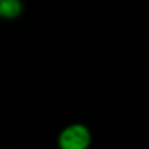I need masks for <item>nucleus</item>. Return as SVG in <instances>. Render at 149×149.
<instances>
[{"instance_id":"nucleus-1","label":"nucleus","mask_w":149,"mask_h":149,"mask_svg":"<svg viewBox=\"0 0 149 149\" xmlns=\"http://www.w3.org/2000/svg\"><path fill=\"white\" fill-rule=\"evenodd\" d=\"M92 144V132L82 123L65 126L58 135V145L62 149H86Z\"/></svg>"},{"instance_id":"nucleus-2","label":"nucleus","mask_w":149,"mask_h":149,"mask_svg":"<svg viewBox=\"0 0 149 149\" xmlns=\"http://www.w3.org/2000/svg\"><path fill=\"white\" fill-rule=\"evenodd\" d=\"M24 10L21 0H0V18L15 20L20 17Z\"/></svg>"}]
</instances>
